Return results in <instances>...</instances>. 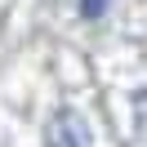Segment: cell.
I'll return each instance as SVG.
<instances>
[{
    "label": "cell",
    "mask_w": 147,
    "mask_h": 147,
    "mask_svg": "<svg viewBox=\"0 0 147 147\" xmlns=\"http://www.w3.org/2000/svg\"><path fill=\"white\" fill-rule=\"evenodd\" d=\"M45 147H89V125H85L80 111L63 107L45 129Z\"/></svg>",
    "instance_id": "1"
},
{
    "label": "cell",
    "mask_w": 147,
    "mask_h": 147,
    "mask_svg": "<svg viewBox=\"0 0 147 147\" xmlns=\"http://www.w3.org/2000/svg\"><path fill=\"white\" fill-rule=\"evenodd\" d=\"M102 5H107V0H80V13H85V18H98Z\"/></svg>",
    "instance_id": "2"
}]
</instances>
